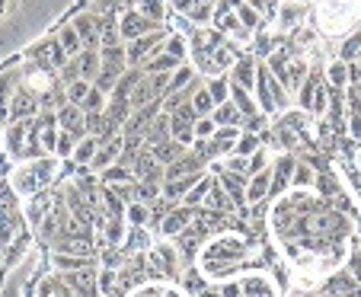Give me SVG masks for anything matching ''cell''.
I'll use <instances>...</instances> for the list:
<instances>
[{
  "mask_svg": "<svg viewBox=\"0 0 361 297\" xmlns=\"http://www.w3.org/2000/svg\"><path fill=\"white\" fill-rule=\"evenodd\" d=\"M269 230L281 256L310 278H329L348 262V243L355 236V224L329 198L314 189H288L272 198Z\"/></svg>",
  "mask_w": 361,
  "mask_h": 297,
  "instance_id": "6da1fadb",
  "label": "cell"
},
{
  "mask_svg": "<svg viewBox=\"0 0 361 297\" xmlns=\"http://www.w3.org/2000/svg\"><path fill=\"white\" fill-rule=\"evenodd\" d=\"M42 112V102H39V93H35L32 87H29L26 80L20 83V90L13 93V99H10V122H32L35 115Z\"/></svg>",
  "mask_w": 361,
  "mask_h": 297,
  "instance_id": "9c48e42d",
  "label": "cell"
},
{
  "mask_svg": "<svg viewBox=\"0 0 361 297\" xmlns=\"http://www.w3.org/2000/svg\"><path fill=\"white\" fill-rule=\"evenodd\" d=\"M157 99H164L160 96V90L154 87V80H150L147 74L141 77V83H137L135 90H131V96H128V106H131V112L135 109H144V106H150V102H157Z\"/></svg>",
  "mask_w": 361,
  "mask_h": 297,
  "instance_id": "cb8c5ba5",
  "label": "cell"
},
{
  "mask_svg": "<svg viewBox=\"0 0 361 297\" xmlns=\"http://www.w3.org/2000/svg\"><path fill=\"white\" fill-rule=\"evenodd\" d=\"M0 160H4V122H0Z\"/></svg>",
  "mask_w": 361,
  "mask_h": 297,
  "instance_id": "db71d44e",
  "label": "cell"
},
{
  "mask_svg": "<svg viewBox=\"0 0 361 297\" xmlns=\"http://www.w3.org/2000/svg\"><path fill=\"white\" fill-rule=\"evenodd\" d=\"M166 4H170V10L176 16H189V10L195 7V0H166Z\"/></svg>",
  "mask_w": 361,
  "mask_h": 297,
  "instance_id": "f5cc1de1",
  "label": "cell"
},
{
  "mask_svg": "<svg viewBox=\"0 0 361 297\" xmlns=\"http://www.w3.org/2000/svg\"><path fill=\"white\" fill-rule=\"evenodd\" d=\"M185 150H189V147H183V144H179V141H173V138H170V141H166V144H160V147H154V150H150V154H154V160H157L160 166H170V163H176L179 157L185 154Z\"/></svg>",
  "mask_w": 361,
  "mask_h": 297,
  "instance_id": "74e56055",
  "label": "cell"
},
{
  "mask_svg": "<svg viewBox=\"0 0 361 297\" xmlns=\"http://www.w3.org/2000/svg\"><path fill=\"white\" fill-rule=\"evenodd\" d=\"M214 179H218L221 189L231 195L237 214H243V208H246V183H250V176H237V173H227V169H221Z\"/></svg>",
  "mask_w": 361,
  "mask_h": 297,
  "instance_id": "ac0fdd59",
  "label": "cell"
},
{
  "mask_svg": "<svg viewBox=\"0 0 361 297\" xmlns=\"http://www.w3.org/2000/svg\"><path fill=\"white\" fill-rule=\"evenodd\" d=\"M256 71H259V61H256L252 54H240L237 61H233V68L227 71V77H231L237 87L252 90V87H256Z\"/></svg>",
  "mask_w": 361,
  "mask_h": 297,
  "instance_id": "d6986e66",
  "label": "cell"
},
{
  "mask_svg": "<svg viewBox=\"0 0 361 297\" xmlns=\"http://www.w3.org/2000/svg\"><path fill=\"white\" fill-rule=\"evenodd\" d=\"M355 64H361V54H358V61H355Z\"/></svg>",
  "mask_w": 361,
  "mask_h": 297,
  "instance_id": "6f0895ef",
  "label": "cell"
},
{
  "mask_svg": "<svg viewBox=\"0 0 361 297\" xmlns=\"http://www.w3.org/2000/svg\"><path fill=\"white\" fill-rule=\"evenodd\" d=\"M48 265L58 275H68V272H87L96 269V256H74V253H61V250H48Z\"/></svg>",
  "mask_w": 361,
  "mask_h": 297,
  "instance_id": "9a60e30c",
  "label": "cell"
},
{
  "mask_svg": "<svg viewBox=\"0 0 361 297\" xmlns=\"http://www.w3.org/2000/svg\"><path fill=\"white\" fill-rule=\"evenodd\" d=\"M58 128L68 131V135H74L77 141H80V138H87V135H90V128H87V112H83L80 106H71V102H64V106L58 109Z\"/></svg>",
  "mask_w": 361,
  "mask_h": 297,
  "instance_id": "e0dca14e",
  "label": "cell"
},
{
  "mask_svg": "<svg viewBox=\"0 0 361 297\" xmlns=\"http://www.w3.org/2000/svg\"><path fill=\"white\" fill-rule=\"evenodd\" d=\"M262 147H266L262 135H256V131H243V135H240V141H237V147H233V154L250 160V157L256 154V150H262Z\"/></svg>",
  "mask_w": 361,
  "mask_h": 297,
  "instance_id": "b9f144b4",
  "label": "cell"
},
{
  "mask_svg": "<svg viewBox=\"0 0 361 297\" xmlns=\"http://www.w3.org/2000/svg\"><path fill=\"white\" fill-rule=\"evenodd\" d=\"M164 51L173 54L176 61H189V35H183V32H176V29H173V32L166 35Z\"/></svg>",
  "mask_w": 361,
  "mask_h": 297,
  "instance_id": "ab89813d",
  "label": "cell"
},
{
  "mask_svg": "<svg viewBox=\"0 0 361 297\" xmlns=\"http://www.w3.org/2000/svg\"><path fill=\"white\" fill-rule=\"evenodd\" d=\"M202 208H208V211H218V214H237V208H233V202H231V195H227L224 189H221V183L214 179L212 183V189H208V198H204V205Z\"/></svg>",
  "mask_w": 361,
  "mask_h": 297,
  "instance_id": "83f0119b",
  "label": "cell"
},
{
  "mask_svg": "<svg viewBox=\"0 0 361 297\" xmlns=\"http://www.w3.org/2000/svg\"><path fill=\"white\" fill-rule=\"evenodd\" d=\"M231 102L237 106V112L243 115V119H256V115H262L259 112V102H256V96H252V90L237 87L233 80H231Z\"/></svg>",
  "mask_w": 361,
  "mask_h": 297,
  "instance_id": "d4e9b609",
  "label": "cell"
},
{
  "mask_svg": "<svg viewBox=\"0 0 361 297\" xmlns=\"http://www.w3.org/2000/svg\"><path fill=\"white\" fill-rule=\"evenodd\" d=\"M358 54H361V26L345 35V42H342L339 51H336V58L345 61V64H352V61H358Z\"/></svg>",
  "mask_w": 361,
  "mask_h": 297,
  "instance_id": "8d00e7d4",
  "label": "cell"
},
{
  "mask_svg": "<svg viewBox=\"0 0 361 297\" xmlns=\"http://www.w3.org/2000/svg\"><path fill=\"white\" fill-rule=\"evenodd\" d=\"M361 20V0H317L314 7V23L317 32L326 39H339L358 29Z\"/></svg>",
  "mask_w": 361,
  "mask_h": 297,
  "instance_id": "277c9868",
  "label": "cell"
},
{
  "mask_svg": "<svg viewBox=\"0 0 361 297\" xmlns=\"http://www.w3.org/2000/svg\"><path fill=\"white\" fill-rule=\"evenodd\" d=\"M262 202H272V163L266 169L250 176V183H246V205L256 208Z\"/></svg>",
  "mask_w": 361,
  "mask_h": 297,
  "instance_id": "2e32d148",
  "label": "cell"
},
{
  "mask_svg": "<svg viewBox=\"0 0 361 297\" xmlns=\"http://www.w3.org/2000/svg\"><path fill=\"white\" fill-rule=\"evenodd\" d=\"M170 32H173L170 26H160L157 32L141 35V39L128 42V45H125V51H128V68H141L144 61H150L154 54H160V51H164V45H166V35H170Z\"/></svg>",
  "mask_w": 361,
  "mask_h": 297,
  "instance_id": "5b68a950",
  "label": "cell"
},
{
  "mask_svg": "<svg viewBox=\"0 0 361 297\" xmlns=\"http://www.w3.org/2000/svg\"><path fill=\"white\" fill-rule=\"evenodd\" d=\"M39 131V141H42V147L48 150V154L55 157V147H58V135H61V131H58V125H51V128H35Z\"/></svg>",
  "mask_w": 361,
  "mask_h": 297,
  "instance_id": "681fc988",
  "label": "cell"
},
{
  "mask_svg": "<svg viewBox=\"0 0 361 297\" xmlns=\"http://www.w3.org/2000/svg\"><path fill=\"white\" fill-rule=\"evenodd\" d=\"M195 77H198V71L192 68L189 61L179 64V68L170 74V83H166V96H170V93H179V90H185L192 80H195Z\"/></svg>",
  "mask_w": 361,
  "mask_h": 297,
  "instance_id": "e575fe53",
  "label": "cell"
},
{
  "mask_svg": "<svg viewBox=\"0 0 361 297\" xmlns=\"http://www.w3.org/2000/svg\"><path fill=\"white\" fill-rule=\"evenodd\" d=\"M250 4H259V0H250Z\"/></svg>",
  "mask_w": 361,
  "mask_h": 297,
  "instance_id": "680465c9",
  "label": "cell"
},
{
  "mask_svg": "<svg viewBox=\"0 0 361 297\" xmlns=\"http://www.w3.org/2000/svg\"><path fill=\"white\" fill-rule=\"evenodd\" d=\"M32 128H35V119H32V122H10V125H4V157L20 160V150L26 147Z\"/></svg>",
  "mask_w": 361,
  "mask_h": 297,
  "instance_id": "5bb4252c",
  "label": "cell"
},
{
  "mask_svg": "<svg viewBox=\"0 0 361 297\" xmlns=\"http://www.w3.org/2000/svg\"><path fill=\"white\" fill-rule=\"evenodd\" d=\"M7 10H10V0H0V16L7 13Z\"/></svg>",
  "mask_w": 361,
  "mask_h": 297,
  "instance_id": "11a10c76",
  "label": "cell"
},
{
  "mask_svg": "<svg viewBox=\"0 0 361 297\" xmlns=\"http://www.w3.org/2000/svg\"><path fill=\"white\" fill-rule=\"evenodd\" d=\"M154 243H157V240H154V230H150V227H128L122 246L128 250V256H144V253H147Z\"/></svg>",
  "mask_w": 361,
  "mask_h": 297,
  "instance_id": "7402d4cb",
  "label": "cell"
},
{
  "mask_svg": "<svg viewBox=\"0 0 361 297\" xmlns=\"http://www.w3.org/2000/svg\"><path fill=\"white\" fill-rule=\"evenodd\" d=\"M212 183H214V176H212V173H204L202 179H198V183L192 186L189 192H185V198H183L179 205H185V208H195V211H198V208L204 205V198H208V189H212Z\"/></svg>",
  "mask_w": 361,
  "mask_h": 297,
  "instance_id": "f546056e",
  "label": "cell"
},
{
  "mask_svg": "<svg viewBox=\"0 0 361 297\" xmlns=\"http://www.w3.org/2000/svg\"><path fill=\"white\" fill-rule=\"evenodd\" d=\"M269 163H272V154H269V147L256 150V154L250 157V176H252V173H259V169H266Z\"/></svg>",
  "mask_w": 361,
  "mask_h": 297,
  "instance_id": "816d5d0a",
  "label": "cell"
},
{
  "mask_svg": "<svg viewBox=\"0 0 361 297\" xmlns=\"http://www.w3.org/2000/svg\"><path fill=\"white\" fill-rule=\"evenodd\" d=\"M125 224L128 227H150V205L128 202L125 205Z\"/></svg>",
  "mask_w": 361,
  "mask_h": 297,
  "instance_id": "f35d334b",
  "label": "cell"
},
{
  "mask_svg": "<svg viewBox=\"0 0 361 297\" xmlns=\"http://www.w3.org/2000/svg\"><path fill=\"white\" fill-rule=\"evenodd\" d=\"M128 297H189L183 288L176 284H166V281H144L141 288H135Z\"/></svg>",
  "mask_w": 361,
  "mask_h": 297,
  "instance_id": "4316f807",
  "label": "cell"
},
{
  "mask_svg": "<svg viewBox=\"0 0 361 297\" xmlns=\"http://www.w3.org/2000/svg\"><path fill=\"white\" fill-rule=\"evenodd\" d=\"M90 87H93V83H87V80H71V83H64V96H68L71 106H80V102L87 99Z\"/></svg>",
  "mask_w": 361,
  "mask_h": 297,
  "instance_id": "7dc6e473",
  "label": "cell"
},
{
  "mask_svg": "<svg viewBox=\"0 0 361 297\" xmlns=\"http://www.w3.org/2000/svg\"><path fill=\"white\" fill-rule=\"evenodd\" d=\"M294 166H298V154H272V198L291 189Z\"/></svg>",
  "mask_w": 361,
  "mask_h": 297,
  "instance_id": "4fadbf2b",
  "label": "cell"
},
{
  "mask_svg": "<svg viewBox=\"0 0 361 297\" xmlns=\"http://www.w3.org/2000/svg\"><path fill=\"white\" fill-rule=\"evenodd\" d=\"M55 39H58V45L64 48V54H68V58H77V54L83 51V42H80V35L74 32V26H71V23H61V26L55 29Z\"/></svg>",
  "mask_w": 361,
  "mask_h": 297,
  "instance_id": "f1b7e54d",
  "label": "cell"
},
{
  "mask_svg": "<svg viewBox=\"0 0 361 297\" xmlns=\"http://www.w3.org/2000/svg\"><path fill=\"white\" fill-rule=\"evenodd\" d=\"M259 259V250L250 243V236L233 234V230H221V234L208 236L195 259V269L208 284H221L231 278L243 275L246 265Z\"/></svg>",
  "mask_w": 361,
  "mask_h": 297,
  "instance_id": "7a4b0ae2",
  "label": "cell"
},
{
  "mask_svg": "<svg viewBox=\"0 0 361 297\" xmlns=\"http://www.w3.org/2000/svg\"><path fill=\"white\" fill-rule=\"evenodd\" d=\"M233 13H237L240 26L246 29V32H259V29H266V20H262V10L256 7V4H250V0H237V7H233Z\"/></svg>",
  "mask_w": 361,
  "mask_h": 297,
  "instance_id": "603a6c76",
  "label": "cell"
},
{
  "mask_svg": "<svg viewBox=\"0 0 361 297\" xmlns=\"http://www.w3.org/2000/svg\"><path fill=\"white\" fill-rule=\"evenodd\" d=\"M0 269H4V256H0Z\"/></svg>",
  "mask_w": 361,
  "mask_h": 297,
  "instance_id": "9f6ffc18",
  "label": "cell"
},
{
  "mask_svg": "<svg viewBox=\"0 0 361 297\" xmlns=\"http://www.w3.org/2000/svg\"><path fill=\"white\" fill-rule=\"evenodd\" d=\"M125 135H116V138H109V141H99V150H96V157H93V163H90V173H96L99 176L102 169H109V166H116V163H122V154H125Z\"/></svg>",
  "mask_w": 361,
  "mask_h": 297,
  "instance_id": "7c38bea8",
  "label": "cell"
},
{
  "mask_svg": "<svg viewBox=\"0 0 361 297\" xmlns=\"http://www.w3.org/2000/svg\"><path fill=\"white\" fill-rule=\"evenodd\" d=\"M116 26H118V35H122V42H125V45H128V42L141 39V35L157 32V29H160V23L147 20V16H144V13H137L135 7H125L122 13H118Z\"/></svg>",
  "mask_w": 361,
  "mask_h": 297,
  "instance_id": "8992f818",
  "label": "cell"
},
{
  "mask_svg": "<svg viewBox=\"0 0 361 297\" xmlns=\"http://www.w3.org/2000/svg\"><path fill=\"white\" fill-rule=\"evenodd\" d=\"M240 297H279V284L269 272L262 269H246L243 275H237Z\"/></svg>",
  "mask_w": 361,
  "mask_h": 297,
  "instance_id": "52a82bcc",
  "label": "cell"
},
{
  "mask_svg": "<svg viewBox=\"0 0 361 297\" xmlns=\"http://www.w3.org/2000/svg\"><path fill=\"white\" fill-rule=\"evenodd\" d=\"M179 64H185V61H176L173 54L160 51V54H154L150 61H144V64H141V71H144V74H173V71H176Z\"/></svg>",
  "mask_w": 361,
  "mask_h": 297,
  "instance_id": "1f68e13d",
  "label": "cell"
},
{
  "mask_svg": "<svg viewBox=\"0 0 361 297\" xmlns=\"http://www.w3.org/2000/svg\"><path fill=\"white\" fill-rule=\"evenodd\" d=\"M202 80H204V77H202ZM204 87H208V93H212L214 109L224 106V102H231V77H227V74L208 77V80H204Z\"/></svg>",
  "mask_w": 361,
  "mask_h": 297,
  "instance_id": "4dcf8cb0",
  "label": "cell"
},
{
  "mask_svg": "<svg viewBox=\"0 0 361 297\" xmlns=\"http://www.w3.org/2000/svg\"><path fill=\"white\" fill-rule=\"evenodd\" d=\"M58 131H61V128H58ZM74 147H77V138L68 135V131H61V135H58L55 157H58V160H71V157H74Z\"/></svg>",
  "mask_w": 361,
  "mask_h": 297,
  "instance_id": "c3c4849f",
  "label": "cell"
},
{
  "mask_svg": "<svg viewBox=\"0 0 361 297\" xmlns=\"http://www.w3.org/2000/svg\"><path fill=\"white\" fill-rule=\"evenodd\" d=\"M96 150H99V138L87 135V138H80V141H77L74 157H71V160H74L77 166H90V163H93V157H96Z\"/></svg>",
  "mask_w": 361,
  "mask_h": 297,
  "instance_id": "d590c367",
  "label": "cell"
},
{
  "mask_svg": "<svg viewBox=\"0 0 361 297\" xmlns=\"http://www.w3.org/2000/svg\"><path fill=\"white\" fill-rule=\"evenodd\" d=\"M131 7H135L137 13H144L147 20L160 23V26H166V23H170V13H173L166 0H131Z\"/></svg>",
  "mask_w": 361,
  "mask_h": 297,
  "instance_id": "484cf974",
  "label": "cell"
},
{
  "mask_svg": "<svg viewBox=\"0 0 361 297\" xmlns=\"http://www.w3.org/2000/svg\"><path fill=\"white\" fill-rule=\"evenodd\" d=\"M192 224H195V208L173 205V208L160 217V224H157V230H154V234H160V240H176L179 234L192 230Z\"/></svg>",
  "mask_w": 361,
  "mask_h": 297,
  "instance_id": "ba28073f",
  "label": "cell"
},
{
  "mask_svg": "<svg viewBox=\"0 0 361 297\" xmlns=\"http://www.w3.org/2000/svg\"><path fill=\"white\" fill-rule=\"evenodd\" d=\"M323 77H326V83L329 87H336V90H348V64L345 61H339V58H333V61L323 68Z\"/></svg>",
  "mask_w": 361,
  "mask_h": 297,
  "instance_id": "836d02e7",
  "label": "cell"
},
{
  "mask_svg": "<svg viewBox=\"0 0 361 297\" xmlns=\"http://www.w3.org/2000/svg\"><path fill=\"white\" fill-rule=\"evenodd\" d=\"M99 183L102 186H122V183H135V173H131L125 163H116V166L102 169L99 173Z\"/></svg>",
  "mask_w": 361,
  "mask_h": 297,
  "instance_id": "60d3db41",
  "label": "cell"
},
{
  "mask_svg": "<svg viewBox=\"0 0 361 297\" xmlns=\"http://www.w3.org/2000/svg\"><path fill=\"white\" fill-rule=\"evenodd\" d=\"M170 141V115L166 112H160L154 122H150V128L141 135V144H144V150H154V147H160V144H166Z\"/></svg>",
  "mask_w": 361,
  "mask_h": 297,
  "instance_id": "44dd1931",
  "label": "cell"
},
{
  "mask_svg": "<svg viewBox=\"0 0 361 297\" xmlns=\"http://www.w3.org/2000/svg\"><path fill=\"white\" fill-rule=\"evenodd\" d=\"M310 16V4L307 0H285L279 10H275V26L279 35H294Z\"/></svg>",
  "mask_w": 361,
  "mask_h": 297,
  "instance_id": "30bf717a",
  "label": "cell"
},
{
  "mask_svg": "<svg viewBox=\"0 0 361 297\" xmlns=\"http://www.w3.org/2000/svg\"><path fill=\"white\" fill-rule=\"evenodd\" d=\"M212 119H214V125H218V128H221V125H237V128H243V122H246L243 115L237 112V106H233V102H224V106H218L212 112Z\"/></svg>",
  "mask_w": 361,
  "mask_h": 297,
  "instance_id": "ee69618b",
  "label": "cell"
},
{
  "mask_svg": "<svg viewBox=\"0 0 361 297\" xmlns=\"http://www.w3.org/2000/svg\"><path fill=\"white\" fill-rule=\"evenodd\" d=\"M195 122H198V115H195V109H192V102L173 109L170 112V138L179 141L183 147H192V141H195Z\"/></svg>",
  "mask_w": 361,
  "mask_h": 297,
  "instance_id": "8fae6325",
  "label": "cell"
},
{
  "mask_svg": "<svg viewBox=\"0 0 361 297\" xmlns=\"http://www.w3.org/2000/svg\"><path fill=\"white\" fill-rule=\"evenodd\" d=\"M214 131H218L214 119H198V122H195V141H212Z\"/></svg>",
  "mask_w": 361,
  "mask_h": 297,
  "instance_id": "f907efd6",
  "label": "cell"
},
{
  "mask_svg": "<svg viewBox=\"0 0 361 297\" xmlns=\"http://www.w3.org/2000/svg\"><path fill=\"white\" fill-rule=\"evenodd\" d=\"M192 109H195L198 119H212V112H214V99H212V93H208V87H204V80L198 83L195 96H192Z\"/></svg>",
  "mask_w": 361,
  "mask_h": 297,
  "instance_id": "7bdbcfd3",
  "label": "cell"
},
{
  "mask_svg": "<svg viewBox=\"0 0 361 297\" xmlns=\"http://www.w3.org/2000/svg\"><path fill=\"white\" fill-rule=\"evenodd\" d=\"M61 169H64V160H58V157L20 160V163H13V166H10L7 186L13 189V195L20 198V202H26V198L39 195V192L55 189V183L61 179Z\"/></svg>",
  "mask_w": 361,
  "mask_h": 297,
  "instance_id": "3957f363",
  "label": "cell"
},
{
  "mask_svg": "<svg viewBox=\"0 0 361 297\" xmlns=\"http://www.w3.org/2000/svg\"><path fill=\"white\" fill-rule=\"evenodd\" d=\"M314 183H317V166L310 160H298L291 176V189H314Z\"/></svg>",
  "mask_w": 361,
  "mask_h": 297,
  "instance_id": "d6a6232c",
  "label": "cell"
},
{
  "mask_svg": "<svg viewBox=\"0 0 361 297\" xmlns=\"http://www.w3.org/2000/svg\"><path fill=\"white\" fill-rule=\"evenodd\" d=\"M106 106H109V93H102L99 87H90L87 99L80 102V109L87 115H96V112H106Z\"/></svg>",
  "mask_w": 361,
  "mask_h": 297,
  "instance_id": "f6af8a7d",
  "label": "cell"
},
{
  "mask_svg": "<svg viewBox=\"0 0 361 297\" xmlns=\"http://www.w3.org/2000/svg\"><path fill=\"white\" fill-rule=\"evenodd\" d=\"M74 64H77V74H80V80L96 83V77H99V71H102L99 48H83V51L74 58Z\"/></svg>",
  "mask_w": 361,
  "mask_h": 297,
  "instance_id": "ffe728a7",
  "label": "cell"
},
{
  "mask_svg": "<svg viewBox=\"0 0 361 297\" xmlns=\"http://www.w3.org/2000/svg\"><path fill=\"white\" fill-rule=\"evenodd\" d=\"M42 157H51L45 147H42V141H39V131L32 128V135H29V141H26V147L20 150V160H42ZM16 160V163H20Z\"/></svg>",
  "mask_w": 361,
  "mask_h": 297,
  "instance_id": "bcb514c9",
  "label": "cell"
},
{
  "mask_svg": "<svg viewBox=\"0 0 361 297\" xmlns=\"http://www.w3.org/2000/svg\"><path fill=\"white\" fill-rule=\"evenodd\" d=\"M0 278H4V269H0Z\"/></svg>",
  "mask_w": 361,
  "mask_h": 297,
  "instance_id": "91938a15",
  "label": "cell"
}]
</instances>
